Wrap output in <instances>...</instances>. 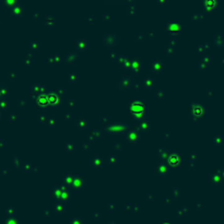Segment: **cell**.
Wrapping results in <instances>:
<instances>
[{"instance_id": "7a4b0ae2", "label": "cell", "mask_w": 224, "mask_h": 224, "mask_svg": "<svg viewBox=\"0 0 224 224\" xmlns=\"http://www.w3.org/2000/svg\"><path fill=\"white\" fill-rule=\"evenodd\" d=\"M1 86H2V84H1V82H0V99H1Z\"/></svg>"}, {"instance_id": "6da1fadb", "label": "cell", "mask_w": 224, "mask_h": 224, "mask_svg": "<svg viewBox=\"0 0 224 224\" xmlns=\"http://www.w3.org/2000/svg\"><path fill=\"white\" fill-rule=\"evenodd\" d=\"M107 3H113V5H120V3H126L129 0H103Z\"/></svg>"}]
</instances>
